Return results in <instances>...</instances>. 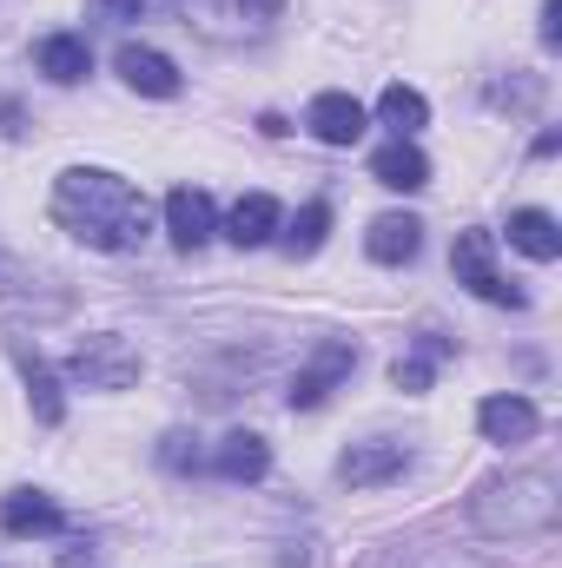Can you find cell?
I'll return each instance as SVG.
<instances>
[{
	"label": "cell",
	"mask_w": 562,
	"mask_h": 568,
	"mask_svg": "<svg viewBox=\"0 0 562 568\" xmlns=\"http://www.w3.org/2000/svg\"><path fill=\"white\" fill-rule=\"evenodd\" d=\"M562 516V483L550 469H510V476H490L476 496H470V523L496 542H530V536H550Z\"/></svg>",
	"instance_id": "obj_2"
},
{
	"label": "cell",
	"mask_w": 562,
	"mask_h": 568,
	"mask_svg": "<svg viewBox=\"0 0 562 568\" xmlns=\"http://www.w3.org/2000/svg\"><path fill=\"white\" fill-rule=\"evenodd\" d=\"M113 67H120V80L133 87V93H145V100H172L185 80H179V67L159 53V47H140V40H127L120 53H113Z\"/></svg>",
	"instance_id": "obj_10"
},
{
	"label": "cell",
	"mask_w": 562,
	"mask_h": 568,
	"mask_svg": "<svg viewBox=\"0 0 562 568\" xmlns=\"http://www.w3.org/2000/svg\"><path fill=\"white\" fill-rule=\"evenodd\" d=\"M0 529L7 536H60L67 516H60V503L47 489H7L0 496Z\"/></svg>",
	"instance_id": "obj_12"
},
{
	"label": "cell",
	"mask_w": 562,
	"mask_h": 568,
	"mask_svg": "<svg viewBox=\"0 0 562 568\" xmlns=\"http://www.w3.org/2000/svg\"><path fill=\"white\" fill-rule=\"evenodd\" d=\"M279 225H284L279 199H272V192H245V199L232 205V219H225V239H232L239 252H252V245H272Z\"/></svg>",
	"instance_id": "obj_14"
},
{
	"label": "cell",
	"mask_w": 562,
	"mask_h": 568,
	"mask_svg": "<svg viewBox=\"0 0 562 568\" xmlns=\"http://www.w3.org/2000/svg\"><path fill=\"white\" fill-rule=\"evenodd\" d=\"M159 463H165L172 476H185V469H199V436H185V429H172V436L159 443Z\"/></svg>",
	"instance_id": "obj_23"
},
{
	"label": "cell",
	"mask_w": 562,
	"mask_h": 568,
	"mask_svg": "<svg viewBox=\"0 0 562 568\" xmlns=\"http://www.w3.org/2000/svg\"><path fill=\"white\" fill-rule=\"evenodd\" d=\"M53 225L93 252H140L152 232V205L133 179H120L107 165H73L53 185Z\"/></svg>",
	"instance_id": "obj_1"
},
{
	"label": "cell",
	"mask_w": 562,
	"mask_h": 568,
	"mask_svg": "<svg viewBox=\"0 0 562 568\" xmlns=\"http://www.w3.org/2000/svg\"><path fill=\"white\" fill-rule=\"evenodd\" d=\"M476 429L490 436V443H530L543 417H536V404L530 397H483L476 404Z\"/></svg>",
	"instance_id": "obj_17"
},
{
	"label": "cell",
	"mask_w": 562,
	"mask_h": 568,
	"mask_svg": "<svg viewBox=\"0 0 562 568\" xmlns=\"http://www.w3.org/2000/svg\"><path fill=\"white\" fill-rule=\"evenodd\" d=\"M67 377L87 384V390H133V384H140V351H133L120 331L80 337L73 357H67Z\"/></svg>",
	"instance_id": "obj_5"
},
{
	"label": "cell",
	"mask_w": 562,
	"mask_h": 568,
	"mask_svg": "<svg viewBox=\"0 0 562 568\" xmlns=\"http://www.w3.org/2000/svg\"><path fill=\"white\" fill-rule=\"evenodd\" d=\"M364 252H371L378 265H411V258L423 252V225L411 219V212H384V219H371Z\"/></svg>",
	"instance_id": "obj_15"
},
{
	"label": "cell",
	"mask_w": 562,
	"mask_h": 568,
	"mask_svg": "<svg viewBox=\"0 0 562 568\" xmlns=\"http://www.w3.org/2000/svg\"><path fill=\"white\" fill-rule=\"evenodd\" d=\"M510 245L523 252V258H536V265H550V258H562V225L543 212V205H523V212H510Z\"/></svg>",
	"instance_id": "obj_20"
},
{
	"label": "cell",
	"mask_w": 562,
	"mask_h": 568,
	"mask_svg": "<svg viewBox=\"0 0 562 568\" xmlns=\"http://www.w3.org/2000/svg\"><path fill=\"white\" fill-rule=\"evenodd\" d=\"M543 47H562V0H543Z\"/></svg>",
	"instance_id": "obj_25"
},
{
	"label": "cell",
	"mask_w": 562,
	"mask_h": 568,
	"mask_svg": "<svg viewBox=\"0 0 562 568\" xmlns=\"http://www.w3.org/2000/svg\"><path fill=\"white\" fill-rule=\"evenodd\" d=\"M7 357H13V371H20V384H27V404H33V417L53 429L67 417V397H60V377H53V364L27 344V337H7Z\"/></svg>",
	"instance_id": "obj_8"
},
{
	"label": "cell",
	"mask_w": 562,
	"mask_h": 568,
	"mask_svg": "<svg viewBox=\"0 0 562 568\" xmlns=\"http://www.w3.org/2000/svg\"><path fill=\"white\" fill-rule=\"evenodd\" d=\"M185 27L219 40V47H245V40H265L279 27L284 0H179Z\"/></svg>",
	"instance_id": "obj_3"
},
{
	"label": "cell",
	"mask_w": 562,
	"mask_h": 568,
	"mask_svg": "<svg viewBox=\"0 0 562 568\" xmlns=\"http://www.w3.org/2000/svg\"><path fill=\"white\" fill-rule=\"evenodd\" d=\"M450 272H456L463 291H476L483 304H510V311L530 304L523 284L496 272V232H456V245H450Z\"/></svg>",
	"instance_id": "obj_4"
},
{
	"label": "cell",
	"mask_w": 562,
	"mask_h": 568,
	"mask_svg": "<svg viewBox=\"0 0 562 568\" xmlns=\"http://www.w3.org/2000/svg\"><path fill=\"white\" fill-rule=\"evenodd\" d=\"M212 469H219L225 483H265V469H272V443H265L259 429H232V436L212 449Z\"/></svg>",
	"instance_id": "obj_13"
},
{
	"label": "cell",
	"mask_w": 562,
	"mask_h": 568,
	"mask_svg": "<svg viewBox=\"0 0 562 568\" xmlns=\"http://www.w3.org/2000/svg\"><path fill=\"white\" fill-rule=\"evenodd\" d=\"M378 120H384L398 140H411L418 126H430V100H423L418 87H404V80H398V87H384V93H378Z\"/></svg>",
	"instance_id": "obj_21"
},
{
	"label": "cell",
	"mask_w": 562,
	"mask_h": 568,
	"mask_svg": "<svg viewBox=\"0 0 562 568\" xmlns=\"http://www.w3.org/2000/svg\"><path fill=\"white\" fill-rule=\"evenodd\" d=\"M358 357H364V351H358L351 337H318V344H311V357L298 364L291 390H284V397H291V410H318V404H324L351 371H358Z\"/></svg>",
	"instance_id": "obj_6"
},
{
	"label": "cell",
	"mask_w": 562,
	"mask_h": 568,
	"mask_svg": "<svg viewBox=\"0 0 562 568\" xmlns=\"http://www.w3.org/2000/svg\"><path fill=\"white\" fill-rule=\"evenodd\" d=\"M140 7L145 0H87V13H93V20H113V27H120V20H140Z\"/></svg>",
	"instance_id": "obj_24"
},
{
	"label": "cell",
	"mask_w": 562,
	"mask_h": 568,
	"mask_svg": "<svg viewBox=\"0 0 562 568\" xmlns=\"http://www.w3.org/2000/svg\"><path fill=\"white\" fill-rule=\"evenodd\" d=\"M212 232H219L212 192H199V185H179V192H165V239H172L179 252H199Z\"/></svg>",
	"instance_id": "obj_9"
},
{
	"label": "cell",
	"mask_w": 562,
	"mask_h": 568,
	"mask_svg": "<svg viewBox=\"0 0 562 568\" xmlns=\"http://www.w3.org/2000/svg\"><path fill=\"white\" fill-rule=\"evenodd\" d=\"M371 179L391 185V192H423V185H430V159H423L411 140H391V145L371 152Z\"/></svg>",
	"instance_id": "obj_19"
},
{
	"label": "cell",
	"mask_w": 562,
	"mask_h": 568,
	"mask_svg": "<svg viewBox=\"0 0 562 568\" xmlns=\"http://www.w3.org/2000/svg\"><path fill=\"white\" fill-rule=\"evenodd\" d=\"M33 67H40L53 87H80V80L93 73V53H87L80 33H47V40L33 47Z\"/></svg>",
	"instance_id": "obj_18"
},
{
	"label": "cell",
	"mask_w": 562,
	"mask_h": 568,
	"mask_svg": "<svg viewBox=\"0 0 562 568\" xmlns=\"http://www.w3.org/2000/svg\"><path fill=\"white\" fill-rule=\"evenodd\" d=\"M304 133L318 145H358L364 140V106H358L351 93H318V100L304 106Z\"/></svg>",
	"instance_id": "obj_11"
},
{
	"label": "cell",
	"mask_w": 562,
	"mask_h": 568,
	"mask_svg": "<svg viewBox=\"0 0 562 568\" xmlns=\"http://www.w3.org/2000/svg\"><path fill=\"white\" fill-rule=\"evenodd\" d=\"M411 469V449L398 436H371V443H351L338 456V483L344 489H378V483H398Z\"/></svg>",
	"instance_id": "obj_7"
},
{
	"label": "cell",
	"mask_w": 562,
	"mask_h": 568,
	"mask_svg": "<svg viewBox=\"0 0 562 568\" xmlns=\"http://www.w3.org/2000/svg\"><path fill=\"white\" fill-rule=\"evenodd\" d=\"M443 357H456V344H450V337H443L436 324H423L418 344H411V357H398V364H391V384H398V390H411V397H423Z\"/></svg>",
	"instance_id": "obj_16"
},
{
	"label": "cell",
	"mask_w": 562,
	"mask_h": 568,
	"mask_svg": "<svg viewBox=\"0 0 562 568\" xmlns=\"http://www.w3.org/2000/svg\"><path fill=\"white\" fill-rule=\"evenodd\" d=\"M324 232H331V205H324V199H311V205L284 225V252H291V258H311V252L324 245Z\"/></svg>",
	"instance_id": "obj_22"
}]
</instances>
